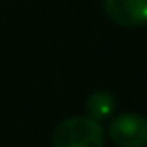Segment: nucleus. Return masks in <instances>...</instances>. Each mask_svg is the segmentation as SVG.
<instances>
[{"label": "nucleus", "instance_id": "obj_1", "mask_svg": "<svg viewBox=\"0 0 147 147\" xmlns=\"http://www.w3.org/2000/svg\"><path fill=\"white\" fill-rule=\"evenodd\" d=\"M51 141L53 147H105V129L89 115H75L55 127Z\"/></svg>", "mask_w": 147, "mask_h": 147}, {"label": "nucleus", "instance_id": "obj_2", "mask_svg": "<svg viewBox=\"0 0 147 147\" xmlns=\"http://www.w3.org/2000/svg\"><path fill=\"white\" fill-rule=\"evenodd\" d=\"M117 147H147V119L139 113H121L107 129Z\"/></svg>", "mask_w": 147, "mask_h": 147}, {"label": "nucleus", "instance_id": "obj_3", "mask_svg": "<svg viewBox=\"0 0 147 147\" xmlns=\"http://www.w3.org/2000/svg\"><path fill=\"white\" fill-rule=\"evenodd\" d=\"M111 22L123 28H139L147 24V0H103Z\"/></svg>", "mask_w": 147, "mask_h": 147}, {"label": "nucleus", "instance_id": "obj_4", "mask_svg": "<svg viewBox=\"0 0 147 147\" xmlns=\"http://www.w3.org/2000/svg\"><path fill=\"white\" fill-rule=\"evenodd\" d=\"M85 109H87L89 117H93L97 121H105V119L113 117V113L117 109V99L109 91H95L89 95Z\"/></svg>", "mask_w": 147, "mask_h": 147}]
</instances>
